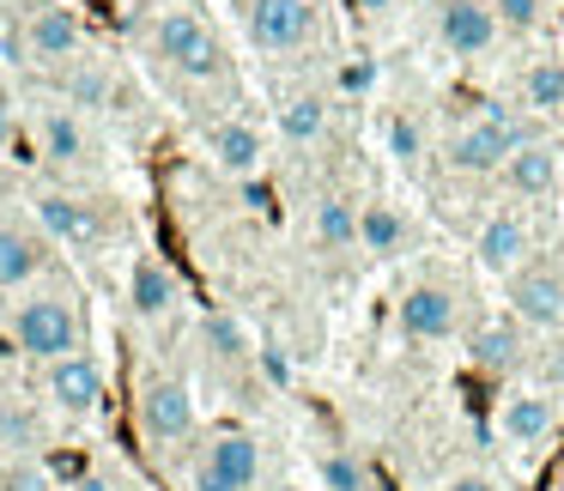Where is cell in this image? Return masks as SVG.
<instances>
[{"instance_id": "obj_28", "label": "cell", "mask_w": 564, "mask_h": 491, "mask_svg": "<svg viewBox=\"0 0 564 491\" xmlns=\"http://www.w3.org/2000/svg\"><path fill=\"white\" fill-rule=\"evenodd\" d=\"M498 25L534 31V25H540V0H498Z\"/></svg>"}, {"instance_id": "obj_26", "label": "cell", "mask_w": 564, "mask_h": 491, "mask_svg": "<svg viewBox=\"0 0 564 491\" xmlns=\"http://www.w3.org/2000/svg\"><path fill=\"white\" fill-rule=\"evenodd\" d=\"M382 140H389L394 164H419V152H425V134H419V122H413V116H389Z\"/></svg>"}, {"instance_id": "obj_36", "label": "cell", "mask_w": 564, "mask_h": 491, "mask_svg": "<svg viewBox=\"0 0 564 491\" xmlns=\"http://www.w3.org/2000/svg\"><path fill=\"white\" fill-rule=\"evenodd\" d=\"M394 0H358V13H389Z\"/></svg>"}, {"instance_id": "obj_18", "label": "cell", "mask_w": 564, "mask_h": 491, "mask_svg": "<svg viewBox=\"0 0 564 491\" xmlns=\"http://www.w3.org/2000/svg\"><path fill=\"white\" fill-rule=\"evenodd\" d=\"M207 152H213V164H219L225 176H256L261 159H268V146H261V134L249 122H219L207 134Z\"/></svg>"}, {"instance_id": "obj_8", "label": "cell", "mask_w": 564, "mask_h": 491, "mask_svg": "<svg viewBox=\"0 0 564 491\" xmlns=\"http://www.w3.org/2000/svg\"><path fill=\"white\" fill-rule=\"evenodd\" d=\"M437 37H443L449 55L474 62V55H486L491 43H498V7H486V0H443L437 7Z\"/></svg>"}, {"instance_id": "obj_32", "label": "cell", "mask_w": 564, "mask_h": 491, "mask_svg": "<svg viewBox=\"0 0 564 491\" xmlns=\"http://www.w3.org/2000/svg\"><path fill=\"white\" fill-rule=\"evenodd\" d=\"M261 370H268L273 382H292V358H285V346H261Z\"/></svg>"}, {"instance_id": "obj_9", "label": "cell", "mask_w": 564, "mask_h": 491, "mask_svg": "<svg viewBox=\"0 0 564 491\" xmlns=\"http://www.w3.org/2000/svg\"><path fill=\"white\" fill-rule=\"evenodd\" d=\"M498 176H503V188H510L516 200H546L552 188L564 183V152L552 146V140H522Z\"/></svg>"}, {"instance_id": "obj_16", "label": "cell", "mask_w": 564, "mask_h": 491, "mask_svg": "<svg viewBox=\"0 0 564 491\" xmlns=\"http://www.w3.org/2000/svg\"><path fill=\"white\" fill-rule=\"evenodd\" d=\"M37 219H43V231H50L55 243H67V249L98 243V212H91L86 200H74V195H37Z\"/></svg>"}, {"instance_id": "obj_38", "label": "cell", "mask_w": 564, "mask_h": 491, "mask_svg": "<svg viewBox=\"0 0 564 491\" xmlns=\"http://www.w3.org/2000/svg\"><path fill=\"white\" fill-rule=\"evenodd\" d=\"M0 140H7V110H0Z\"/></svg>"}, {"instance_id": "obj_25", "label": "cell", "mask_w": 564, "mask_h": 491, "mask_svg": "<svg viewBox=\"0 0 564 491\" xmlns=\"http://www.w3.org/2000/svg\"><path fill=\"white\" fill-rule=\"evenodd\" d=\"M316 479H322V491H365V467L352 461L346 449H328L316 461Z\"/></svg>"}, {"instance_id": "obj_5", "label": "cell", "mask_w": 564, "mask_h": 491, "mask_svg": "<svg viewBox=\"0 0 564 491\" xmlns=\"http://www.w3.org/2000/svg\"><path fill=\"white\" fill-rule=\"evenodd\" d=\"M140 430L152 449H171L195 430V394L183 377H147L140 382Z\"/></svg>"}, {"instance_id": "obj_15", "label": "cell", "mask_w": 564, "mask_h": 491, "mask_svg": "<svg viewBox=\"0 0 564 491\" xmlns=\"http://www.w3.org/2000/svg\"><path fill=\"white\" fill-rule=\"evenodd\" d=\"M25 50L37 55V62H67V55H79V13L74 7H37L25 25Z\"/></svg>"}, {"instance_id": "obj_24", "label": "cell", "mask_w": 564, "mask_h": 491, "mask_svg": "<svg viewBox=\"0 0 564 491\" xmlns=\"http://www.w3.org/2000/svg\"><path fill=\"white\" fill-rule=\"evenodd\" d=\"M522 91H528V103L534 110H564V62H534L528 67V79H522Z\"/></svg>"}, {"instance_id": "obj_33", "label": "cell", "mask_w": 564, "mask_h": 491, "mask_svg": "<svg viewBox=\"0 0 564 491\" xmlns=\"http://www.w3.org/2000/svg\"><path fill=\"white\" fill-rule=\"evenodd\" d=\"M443 491H498V485H491L486 473H449V485H443Z\"/></svg>"}, {"instance_id": "obj_17", "label": "cell", "mask_w": 564, "mask_h": 491, "mask_svg": "<svg viewBox=\"0 0 564 491\" xmlns=\"http://www.w3.org/2000/svg\"><path fill=\"white\" fill-rule=\"evenodd\" d=\"M43 261H50V249H43L37 231H25V225H0V292L31 285L43 273Z\"/></svg>"}, {"instance_id": "obj_12", "label": "cell", "mask_w": 564, "mask_h": 491, "mask_svg": "<svg viewBox=\"0 0 564 491\" xmlns=\"http://www.w3.org/2000/svg\"><path fill=\"white\" fill-rule=\"evenodd\" d=\"M128 304H134V316L164 321L176 304H183V280H176L159 255H140L134 273H128Z\"/></svg>"}, {"instance_id": "obj_21", "label": "cell", "mask_w": 564, "mask_h": 491, "mask_svg": "<svg viewBox=\"0 0 564 491\" xmlns=\"http://www.w3.org/2000/svg\"><path fill=\"white\" fill-rule=\"evenodd\" d=\"M406 212L389 207V200H370V207H358V243L370 249V255H401L406 249Z\"/></svg>"}, {"instance_id": "obj_37", "label": "cell", "mask_w": 564, "mask_h": 491, "mask_svg": "<svg viewBox=\"0 0 564 491\" xmlns=\"http://www.w3.org/2000/svg\"><path fill=\"white\" fill-rule=\"evenodd\" d=\"M273 491H304V485H292V479H280V485H273Z\"/></svg>"}, {"instance_id": "obj_22", "label": "cell", "mask_w": 564, "mask_h": 491, "mask_svg": "<svg viewBox=\"0 0 564 491\" xmlns=\"http://www.w3.org/2000/svg\"><path fill=\"white\" fill-rule=\"evenodd\" d=\"M516 358H522L516 321H491V328H479L474 340H467V364H479V370H510Z\"/></svg>"}, {"instance_id": "obj_31", "label": "cell", "mask_w": 564, "mask_h": 491, "mask_svg": "<svg viewBox=\"0 0 564 491\" xmlns=\"http://www.w3.org/2000/svg\"><path fill=\"white\" fill-rule=\"evenodd\" d=\"M104 91H110V79H104V74H79L74 79V103H104Z\"/></svg>"}, {"instance_id": "obj_7", "label": "cell", "mask_w": 564, "mask_h": 491, "mask_svg": "<svg viewBox=\"0 0 564 491\" xmlns=\"http://www.w3.org/2000/svg\"><path fill=\"white\" fill-rule=\"evenodd\" d=\"M394 316H401L406 340H449V334L462 328V297H455L449 285L425 280V285H406V297H401Z\"/></svg>"}, {"instance_id": "obj_23", "label": "cell", "mask_w": 564, "mask_h": 491, "mask_svg": "<svg viewBox=\"0 0 564 491\" xmlns=\"http://www.w3.org/2000/svg\"><path fill=\"white\" fill-rule=\"evenodd\" d=\"M43 152H50L55 164H79V159H86V128H79L74 110L43 116Z\"/></svg>"}, {"instance_id": "obj_30", "label": "cell", "mask_w": 564, "mask_h": 491, "mask_svg": "<svg viewBox=\"0 0 564 491\" xmlns=\"http://www.w3.org/2000/svg\"><path fill=\"white\" fill-rule=\"evenodd\" d=\"M340 86H346V91H370V86H377V62H352V67H340Z\"/></svg>"}, {"instance_id": "obj_2", "label": "cell", "mask_w": 564, "mask_h": 491, "mask_svg": "<svg viewBox=\"0 0 564 491\" xmlns=\"http://www.w3.org/2000/svg\"><path fill=\"white\" fill-rule=\"evenodd\" d=\"M152 50H159V62L176 67L183 79H219V74H225L219 37L207 31V19L183 13V7L159 13V25H152Z\"/></svg>"}, {"instance_id": "obj_34", "label": "cell", "mask_w": 564, "mask_h": 491, "mask_svg": "<svg viewBox=\"0 0 564 491\" xmlns=\"http://www.w3.org/2000/svg\"><path fill=\"white\" fill-rule=\"evenodd\" d=\"M195 491H237L231 479H219L213 467H195Z\"/></svg>"}, {"instance_id": "obj_3", "label": "cell", "mask_w": 564, "mask_h": 491, "mask_svg": "<svg viewBox=\"0 0 564 491\" xmlns=\"http://www.w3.org/2000/svg\"><path fill=\"white\" fill-rule=\"evenodd\" d=\"M522 122H516L503 103H491L479 122H467L462 134L449 140V171H462V176H498L503 164H510V152L522 146Z\"/></svg>"}, {"instance_id": "obj_19", "label": "cell", "mask_w": 564, "mask_h": 491, "mask_svg": "<svg viewBox=\"0 0 564 491\" xmlns=\"http://www.w3.org/2000/svg\"><path fill=\"white\" fill-rule=\"evenodd\" d=\"M328 134V98L322 91H292L280 103V140L285 146H316Z\"/></svg>"}, {"instance_id": "obj_4", "label": "cell", "mask_w": 564, "mask_h": 491, "mask_svg": "<svg viewBox=\"0 0 564 491\" xmlns=\"http://www.w3.org/2000/svg\"><path fill=\"white\" fill-rule=\"evenodd\" d=\"M322 31V0H256L249 7V37L268 55H292L316 43Z\"/></svg>"}, {"instance_id": "obj_1", "label": "cell", "mask_w": 564, "mask_h": 491, "mask_svg": "<svg viewBox=\"0 0 564 491\" xmlns=\"http://www.w3.org/2000/svg\"><path fill=\"white\" fill-rule=\"evenodd\" d=\"M13 346H19L25 358L55 364V358H74L79 346H86V321H79V309L67 304L62 292L25 297V304L13 309Z\"/></svg>"}, {"instance_id": "obj_6", "label": "cell", "mask_w": 564, "mask_h": 491, "mask_svg": "<svg viewBox=\"0 0 564 491\" xmlns=\"http://www.w3.org/2000/svg\"><path fill=\"white\" fill-rule=\"evenodd\" d=\"M498 437L510 443V449H534V443H546L552 430H558V401H552L546 389H510L498 401Z\"/></svg>"}, {"instance_id": "obj_10", "label": "cell", "mask_w": 564, "mask_h": 491, "mask_svg": "<svg viewBox=\"0 0 564 491\" xmlns=\"http://www.w3.org/2000/svg\"><path fill=\"white\" fill-rule=\"evenodd\" d=\"M50 401H55V413H67V418H86V413H98L104 406V370H98V358H86V352H74V358H55L50 364Z\"/></svg>"}, {"instance_id": "obj_11", "label": "cell", "mask_w": 564, "mask_h": 491, "mask_svg": "<svg viewBox=\"0 0 564 491\" xmlns=\"http://www.w3.org/2000/svg\"><path fill=\"white\" fill-rule=\"evenodd\" d=\"M510 309H516V321H528V328H558L564 321V280L546 273V268L510 273Z\"/></svg>"}, {"instance_id": "obj_14", "label": "cell", "mask_w": 564, "mask_h": 491, "mask_svg": "<svg viewBox=\"0 0 564 491\" xmlns=\"http://www.w3.org/2000/svg\"><path fill=\"white\" fill-rule=\"evenodd\" d=\"M528 243H534V231H528L516 212H491L486 225H479V268H491V273H516L528 261Z\"/></svg>"}, {"instance_id": "obj_20", "label": "cell", "mask_w": 564, "mask_h": 491, "mask_svg": "<svg viewBox=\"0 0 564 491\" xmlns=\"http://www.w3.org/2000/svg\"><path fill=\"white\" fill-rule=\"evenodd\" d=\"M310 237H316V249H328V255L352 249L358 243V207L346 195H322L316 212H310Z\"/></svg>"}, {"instance_id": "obj_29", "label": "cell", "mask_w": 564, "mask_h": 491, "mask_svg": "<svg viewBox=\"0 0 564 491\" xmlns=\"http://www.w3.org/2000/svg\"><path fill=\"white\" fill-rule=\"evenodd\" d=\"M207 340L219 346L225 358H237V352H243V328H237L231 316H213V321H207Z\"/></svg>"}, {"instance_id": "obj_27", "label": "cell", "mask_w": 564, "mask_h": 491, "mask_svg": "<svg viewBox=\"0 0 564 491\" xmlns=\"http://www.w3.org/2000/svg\"><path fill=\"white\" fill-rule=\"evenodd\" d=\"M0 491H55V479H50V467H37V461H13L0 473Z\"/></svg>"}, {"instance_id": "obj_39", "label": "cell", "mask_w": 564, "mask_h": 491, "mask_svg": "<svg viewBox=\"0 0 564 491\" xmlns=\"http://www.w3.org/2000/svg\"><path fill=\"white\" fill-rule=\"evenodd\" d=\"M558 62H564V55H558Z\"/></svg>"}, {"instance_id": "obj_35", "label": "cell", "mask_w": 564, "mask_h": 491, "mask_svg": "<svg viewBox=\"0 0 564 491\" xmlns=\"http://www.w3.org/2000/svg\"><path fill=\"white\" fill-rule=\"evenodd\" d=\"M74 491H116V485H110V479H98V473H79Z\"/></svg>"}, {"instance_id": "obj_13", "label": "cell", "mask_w": 564, "mask_h": 491, "mask_svg": "<svg viewBox=\"0 0 564 491\" xmlns=\"http://www.w3.org/2000/svg\"><path fill=\"white\" fill-rule=\"evenodd\" d=\"M200 467H213L219 479H231L237 491H256L261 485V443L249 430H219L200 455Z\"/></svg>"}]
</instances>
